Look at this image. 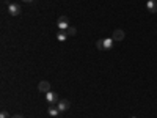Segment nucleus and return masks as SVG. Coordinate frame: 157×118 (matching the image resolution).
<instances>
[{
	"label": "nucleus",
	"mask_w": 157,
	"mask_h": 118,
	"mask_svg": "<svg viewBox=\"0 0 157 118\" xmlns=\"http://www.w3.org/2000/svg\"><path fill=\"white\" fill-rule=\"evenodd\" d=\"M112 38H113V41H123V39H124V32H123L121 29H116V30L113 32Z\"/></svg>",
	"instance_id": "nucleus-7"
},
{
	"label": "nucleus",
	"mask_w": 157,
	"mask_h": 118,
	"mask_svg": "<svg viewBox=\"0 0 157 118\" xmlns=\"http://www.w3.org/2000/svg\"><path fill=\"white\" fill-rule=\"evenodd\" d=\"M68 36L69 35H68L66 30H58V33H57V39H58V41H66Z\"/></svg>",
	"instance_id": "nucleus-9"
},
{
	"label": "nucleus",
	"mask_w": 157,
	"mask_h": 118,
	"mask_svg": "<svg viewBox=\"0 0 157 118\" xmlns=\"http://www.w3.org/2000/svg\"><path fill=\"white\" fill-rule=\"evenodd\" d=\"M47 113H49L50 116H57V115L60 113V110H58V107H54V106H50V107L47 109Z\"/></svg>",
	"instance_id": "nucleus-10"
},
{
	"label": "nucleus",
	"mask_w": 157,
	"mask_h": 118,
	"mask_svg": "<svg viewBox=\"0 0 157 118\" xmlns=\"http://www.w3.org/2000/svg\"><path fill=\"white\" fill-rule=\"evenodd\" d=\"M113 47V38H102V50H109Z\"/></svg>",
	"instance_id": "nucleus-5"
},
{
	"label": "nucleus",
	"mask_w": 157,
	"mask_h": 118,
	"mask_svg": "<svg viewBox=\"0 0 157 118\" xmlns=\"http://www.w3.org/2000/svg\"><path fill=\"white\" fill-rule=\"evenodd\" d=\"M21 11H22V8H21L19 3H10V5H8L10 16H17V14H21Z\"/></svg>",
	"instance_id": "nucleus-2"
},
{
	"label": "nucleus",
	"mask_w": 157,
	"mask_h": 118,
	"mask_svg": "<svg viewBox=\"0 0 157 118\" xmlns=\"http://www.w3.org/2000/svg\"><path fill=\"white\" fill-rule=\"evenodd\" d=\"M130 118H137V116H130Z\"/></svg>",
	"instance_id": "nucleus-16"
},
{
	"label": "nucleus",
	"mask_w": 157,
	"mask_h": 118,
	"mask_svg": "<svg viewBox=\"0 0 157 118\" xmlns=\"http://www.w3.org/2000/svg\"><path fill=\"white\" fill-rule=\"evenodd\" d=\"M46 99H47L49 104H55V102L60 101L58 99V95L55 93V91H49V93H46Z\"/></svg>",
	"instance_id": "nucleus-4"
},
{
	"label": "nucleus",
	"mask_w": 157,
	"mask_h": 118,
	"mask_svg": "<svg viewBox=\"0 0 157 118\" xmlns=\"http://www.w3.org/2000/svg\"><path fill=\"white\" fill-rule=\"evenodd\" d=\"M11 118H24L22 115H14V116H11Z\"/></svg>",
	"instance_id": "nucleus-14"
},
{
	"label": "nucleus",
	"mask_w": 157,
	"mask_h": 118,
	"mask_svg": "<svg viewBox=\"0 0 157 118\" xmlns=\"http://www.w3.org/2000/svg\"><path fill=\"white\" fill-rule=\"evenodd\" d=\"M0 118H10V116H8V112H6V110H2V113H0Z\"/></svg>",
	"instance_id": "nucleus-13"
},
{
	"label": "nucleus",
	"mask_w": 157,
	"mask_h": 118,
	"mask_svg": "<svg viewBox=\"0 0 157 118\" xmlns=\"http://www.w3.org/2000/svg\"><path fill=\"white\" fill-rule=\"evenodd\" d=\"M146 8H148L149 13H157V0H148Z\"/></svg>",
	"instance_id": "nucleus-8"
},
{
	"label": "nucleus",
	"mask_w": 157,
	"mask_h": 118,
	"mask_svg": "<svg viewBox=\"0 0 157 118\" xmlns=\"http://www.w3.org/2000/svg\"><path fill=\"white\" fill-rule=\"evenodd\" d=\"M66 32H68V35H69V36H74V35L77 33V30H75V27H71V25H69V29H68Z\"/></svg>",
	"instance_id": "nucleus-11"
},
{
	"label": "nucleus",
	"mask_w": 157,
	"mask_h": 118,
	"mask_svg": "<svg viewBox=\"0 0 157 118\" xmlns=\"http://www.w3.org/2000/svg\"><path fill=\"white\" fill-rule=\"evenodd\" d=\"M57 25H58V30H68L69 29V19L66 16H60L57 21Z\"/></svg>",
	"instance_id": "nucleus-1"
},
{
	"label": "nucleus",
	"mask_w": 157,
	"mask_h": 118,
	"mask_svg": "<svg viewBox=\"0 0 157 118\" xmlns=\"http://www.w3.org/2000/svg\"><path fill=\"white\" fill-rule=\"evenodd\" d=\"M57 107H58L60 112H66V110H69V107H71V102H69L68 99H60V101L57 102Z\"/></svg>",
	"instance_id": "nucleus-3"
},
{
	"label": "nucleus",
	"mask_w": 157,
	"mask_h": 118,
	"mask_svg": "<svg viewBox=\"0 0 157 118\" xmlns=\"http://www.w3.org/2000/svg\"><path fill=\"white\" fill-rule=\"evenodd\" d=\"M96 47H98L99 50H102V38H101V39H98V41H96Z\"/></svg>",
	"instance_id": "nucleus-12"
},
{
	"label": "nucleus",
	"mask_w": 157,
	"mask_h": 118,
	"mask_svg": "<svg viewBox=\"0 0 157 118\" xmlns=\"http://www.w3.org/2000/svg\"><path fill=\"white\" fill-rule=\"evenodd\" d=\"M22 2H25V3H32L33 0H22Z\"/></svg>",
	"instance_id": "nucleus-15"
},
{
	"label": "nucleus",
	"mask_w": 157,
	"mask_h": 118,
	"mask_svg": "<svg viewBox=\"0 0 157 118\" xmlns=\"http://www.w3.org/2000/svg\"><path fill=\"white\" fill-rule=\"evenodd\" d=\"M38 90L43 91V93H49V91H50V84L47 81H41L38 84Z\"/></svg>",
	"instance_id": "nucleus-6"
}]
</instances>
